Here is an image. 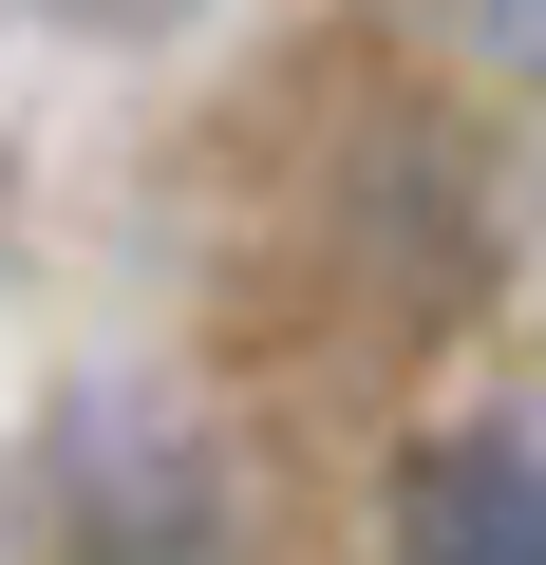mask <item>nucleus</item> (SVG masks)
I'll return each mask as SVG.
<instances>
[{
    "label": "nucleus",
    "instance_id": "obj_2",
    "mask_svg": "<svg viewBox=\"0 0 546 565\" xmlns=\"http://www.w3.org/2000/svg\"><path fill=\"white\" fill-rule=\"evenodd\" d=\"M508 39H527V57H546V0H508Z\"/></svg>",
    "mask_w": 546,
    "mask_h": 565
},
{
    "label": "nucleus",
    "instance_id": "obj_1",
    "mask_svg": "<svg viewBox=\"0 0 546 565\" xmlns=\"http://www.w3.org/2000/svg\"><path fill=\"white\" fill-rule=\"evenodd\" d=\"M396 565H546V452L527 434H433L396 471Z\"/></svg>",
    "mask_w": 546,
    "mask_h": 565
}]
</instances>
